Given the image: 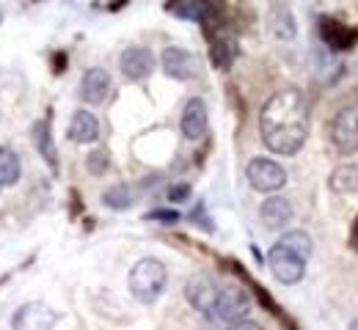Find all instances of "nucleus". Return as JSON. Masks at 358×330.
I'll return each mask as SVG.
<instances>
[{
  "instance_id": "f257e3e1",
  "label": "nucleus",
  "mask_w": 358,
  "mask_h": 330,
  "mask_svg": "<svg viewBox=\"0 0 358 330\" xmlns=\"http://www.w3.org/2000/svg\"><path fill=\"white\" fill-rule=\"evenodd\" d=\"M259 133L273 154L295 157L309 135V110L303 94L287 89L270 96L259 110Z\"/></svg>"
},
{
  "instance_id": "f03ea898",
  "label": "nucleus",
  "mask_w": 358,
  "mask_h": 330,
  "mask_svg": "<svg viewBox=\"0 0 358 330\" xmlns=\"http://www.w3.org/2000/svg\"><path fill=\"white\" fill-rule=\"evenodd\" d=\"M166 283H169V270L160 259H141L130 270V278L127 286L133 292V297L143 306H152L163 292H166Z\"/></svg>"
},
{
  "instance_id": "7ed1b4c3",
  "label": "nucleus",
  "mask_w": 358,
  "mask_h": 330,
  "mask_svg": "<svg viewBox=\"0 0 358 330\" xmlns=\"http://www.w3.org/2000/svg\"><path fill=\"white\" fill-rule=\"evenodd\" d=\"M248 311H251V297L243 286H237V283L218 286V297H215V306H213V314H210L213 320L231 325V322L245 320Z\"/></svg>"
},
{
  "instance_id": "20e7f679",
  "label": "nucleus",
  "mask_w": 358,
  "mask_h": 330,
  "mask_svg": "<svg viewBox=\"0 0 358 330\" xmlns=\"http://www.w3.org/2000/svg\"><path fill=\"white\" fill-rule=\"evenodd\" d=\"M245 177H248V185L257 193H278L287 185V171L275 160H268V157L251 160L248 168H245Z\"/></svg>"
},
{
  "instance_id": "39448f33",
  "label": "nucleus",
  "mask_w": 358,
  "mask_h": 330,
  "mask_svg": "<svg viewBox=\"0 0 358 330\" xmlns=\"http://www.w3.org/2000/svg\"><path fill=\"white\" fill-rule=\"evenodd\" d=\"M268 267L275 281L289 283V286L303 281V276H306V259L295 256L292 250H287V248H281V245H273V248H270Z\"/></svg>"
},
{
  "instance_id": "423d86ee",
  "label": "nucleus",
  "mask_w": 358,
  "mask_h": 330,
  "mask_svg": "<svg viewBox=\"0 0 358 330\" xmlns=\"http://www.w3.org/2000/svg\"><path fill=\"white\" fill-rule=\"evenodd\" d=\"M331 141L342 154L358 151V110H339L331 121Z\"/></svg>"
},
{
  "instance_id": "0eeeda50",
  "label": "nucleus",
  "mask_w": 358,
  "mask_h": 330,
  "mask_svg": "<svg viewBox=\"0 0 358 330\" xmlns=\"http://www.w3.org/2000/svg\"><path fill=\"white\" fill-rule=\"evenodd\" d=\"M179 127H182V135H185L187 141L204 138V133H207V127H210V113H207L204 99H199V96L187 99V105H185V110H182V119H179Z\"/></svg>"
},
{
  "instance_id": "6e6552de",
  "label": "nucleus",
  "mask_w": 358,
  "mask_h": 330,
  "mask_svg": "<svg viewBox=\"0 0 358 330\" xmlns=\"http://www.w3.org/2000/svg\"><path fill=\"white\" fill-rule=\"evenodd\" d=\"M119 66L127 80H146L155 72V55L149 47H127L119 58Z\"/></svg>"
},
{
  "instance_id": "1a4fd4ad",
  "label": "nucleus",
  "mask_w": 358,
  "mask_h": 330,
  "mask_svg": "<svg viewBox=\"0 0 358 330\" xmlns=\"http://www.w3.org/2000/svg\"><path fill=\"white\" fill-rule=\"evenodd\" d=\"M185 297H187V303L196 308V311H201V314H213V306H215V297H218V283L213 281V278H207V276H196V278H190L187 286H185Z\"/></svg>"
},
{
  "instance_id": "9d476101",
  "label": "nucleus",
  "mask_w": 358,
  "mask_h": 330,
  "mask_svg": "<svg viewBox=\"0 0 358 330\" xmlns=\"http://www.w3.org/2000/svg\"><path fill=\"white\" fill-rule=\"evenodd\" d=\"M160 63H163V72L174 80H193L196 77V58L182 47H166L160 55Z\"/></svg>"
},
{
  "instance_id": "9b49d317",
  "label": "nucleus",
  "mask_w": 358,
  "mask_h": 330,
  "mask_svg": "<svg viewBox=\"0 0 358 330\" xmlns=\"http://www.w3.org/2000/svg\"><path fill=\"white\" fill-rule=\"evenodd\" d=\"M55 314L47 308L45 303H28L17 311L14 317V328L17 330H47L55 325Z\"/></svg>"
},
{
  "instance_id": "f8f14e48",
  "label": "nucleus",
  "mask_w": 358,
  "mask_h": 330,
  "mask_svg": "<svg viewBox=\"0 0 358 330\" xmlns=\"http://www.w3.org/2000/svg\"><path fill=\"white\" fill-rule=\"evenodd\" d=\"M108 94H110V75L105 69H99V66L89 69L83 75V80H80V96H83V102L102 105L108 99Z\"/></svg>"
},
{
  "instance_id": "ddd939ff",
  "label": "nucleus",
  "mask_w": 358,
  "mask_h": 330,
  "mask_svg": "<svg viewBox=\"0 0 358 330\" xmlns=\"http://www.w3.org/2000/svg\"><path fill=\"white\" fill-rule=\"evenodd\" d=\"M259 218L265 223V229L270 232H278L284 229L289 220H292V204L281 195H273V198H265V204L259 207Z\"/></svg>"
},
{
  "instance_id": "4468645a",
  "label": "nucleus",
  "mask_w": 358,
  "mask_h": 330,
  "mask_svg": "<svg viewBox=\"0 0 358 330\" xmlns=\"http://www.w3.org/2000/svg\"><path fill=\"white\" fill-rule=\"evenodd\" d=\"M268 20H270V31H273L275 39H281V42L295 39L298 25H295V17H292V11H289V6L284 0H273Z\"/></svg>"
},
{
  "instance_id": "2eb2a0df",
  "label": "nucleus",
  "mask_w": 358,
  "mask_h": 330,
  "mask_svg": "<svg viewBox=\"0 0 358 330\" xmlns=\"http://www.w3.org/2000/svg\"><path fill=\"white\" fill-rule=\"evenodd\" d=\"M99 138V121L91 110H78L69 121V141L75 143H94Z\"/></svg>"
},
{
  "instance_id": "dca6fc26",
  "label": "nucleus",
  "mask_w": 358,
  "mask_h": 330,
  "mask_svg": "<svg viewBox=\"0 0 358 330\" xmlns=\"http://www.w3.org/2000/svg\"><path fill=\"white\" fill-rule=\"evenodd\" d=\"M328 188L334 190V193H342V195L358 193V165L356 163H348V165L334 168V174L328 177Z\"/></svg>"
},
{
  "instance_id": "f3484780",
  "label": "nucleus",
  "mask_w": 358,
  "mask_h": 330,
  "mask_svg": "<svg viewBox=\"0 0 358 330\" xmlns=\"http://www.w3.org/2000/svg\"><path fill=\"white\" fill-rule=\"evenodd\" d=\"M20 174H22L20 157H17L8 146H0V188L17 185V182H20Z\"/></svg>"
},
{
  "instance_id": "a211bd4d",
  "label": "nucleus",
  "mask_w": 358,
  "mask_h": 330,
  "mask_svg": "<svg viewBox=\"0 0 358 330\" xmlns=\"http://www.w3.org/2000/svg\"><path fill=\"white\" fill-rule=\"evenodd\" d=\"M275 245H281V248H287V250H292L295 256H301V259H309L314 250V242L312 237L306 234L303 229H292V232H284L281 239L275 242Z\"/></svg>"
},
{
  "instance_id": "6ab92c4d",
  "label": "nucleus",
  "mask_w": 358,
  "mask_h": 330,
  "mask_svg": "<svg viewBox=\"0 0 358 330\" xmlns=\"http://www.w3.org/2000/svg\"><path fill=\"white\" fill-rule=\"evenodd\" d=\"M169 11L182 17V20L201 22V20H207L210 6H207V0H171V3H169Z\"/></svg>"
},
{
  "instance_id": "aec40b11",
  "label": "nucleus",
  "mask_w": 358,
  "mask_h": 330,
  "mask_svg": "<svg viewBox=\"0 0 358 330\" xmlns=\"http://www.w3.org/2000/svg\"><path fill=\"white\" fill-rule=\"evenodd\" d=\"M34 141H36V146H39L42 157L55 168V146H52V141H50V124H47L45 119L34 124Z\"/></svg>"
},
{
  "instance_id": "412c9836",
  "label": "nucleus",
  "mask_w": 358,
  "mask_h": 330,
  "mask_svg": "<svg viewBox=\"0 0 358 330\" xmlns=\"http://www.w3.org/2000/svg\"><path fill=\"white\" fill-rule=\"evenodd\" d=\"M102 201H105V207H110V209H127V207L133 204V195H130L127 185H116V188L105 190Z\"/></svg>"
},
{
  "instance_id": "4be33fe9",
  "label": "nucleus",
  "mask_w": 358,
  "mask_h": 330,
  "mask_svg": "<svg viewBox=\"0 0 358 330\" xmlns=\"http://www.w3.org/2000/svg\"><path fill=\"white\" fill-rule=\"evenodd\" d=\"M108 168V151H91L89 154V171L91 174H102Z\"/></svg>"
},
{
  "instance_id": "5701e85b",
  "label": "nucleus",
  "mask_w": 358,
  "mask_h": 330,
  "mask_svg": "<svg viewBox=\"0 0 358 330\" xmlns=\"http://www.w3.org/2000/svg\"><path fill=\"white\" fill-rule=\"evenodd\" d=\"M146 218H149V220H157V223H177L179 220V215L171 212V209H157V212H149Z\"/></svg>"
},
{
  "instance_id": "b1692460",
  "label": "nucleus",
  "mask_w": 358,
  "mask_h": 330,
  "mask_svg": "<svg viewBox=\"0 0 358 330\" xmlns=\"http://www.w3.org/2000/svg\"><path fill=\"white\" fill-rule=\"evenodd\" d=\"M187 195H190V185H174V188L169 190V201H174V204L187 201Z\"/></svg>"
},
{
  "instance_id": "393cba45",
  "label": "nucleus",
  "mask_w": 358,
  "mask_h": 330,
  "mask_svg": "<svg viewBox=\"0 0 358 330\" xmlns=\"http://www.w3.org/2000/svg\"><path fill=\"white\" fill-rule=\"evenodd\" d=\"M226 330H265V328H262V325H257V322L240 320V322H231V325H226Z\"/></svg>"
},
{
  "instance_id": "a878e982",
  "label": "nucleus",
  "mask_w": 358,
  "mask_h": 330,
  "mask_svg": "<svg viewBox=\"0 0 358 330\" xmlns=\"http://www.w3.org/2000/svg\"><path fill=\"white\" fill-rule=\"evenodd\" d=\"M348 330H358V320H353V322L348 325Z\"/></svg>"
},
{
  "instance_id": "bb28decb",
  "label": "nucleus",
  "mask_w": 358,
  "mask_h": 330,
  "mask_svg": "<svg viewBox=\"0 0 358 330\" xmlns=\"http://www.w3.org/2000/svg\"><path fill=\"white\" fill-rule=\"evenodd\" d=\"M353 239L358 242V220H356V229H353Z\"/></svg>"
}]
</instances>
